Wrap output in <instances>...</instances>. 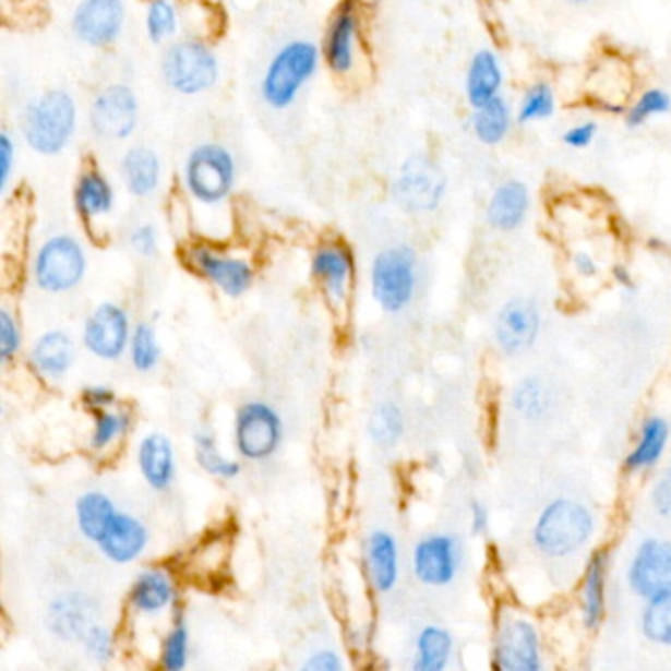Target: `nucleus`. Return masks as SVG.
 Wrapping results in <instances>:
<instances>
[{
	"mask_svg": "<svg viewBox=\"0 0 671 671\" xmlns=\"http://www.w3.org/2000/svg\"><path fill=\"white\" fill-rule=\"evenodd\" d=\"M180 185L195 209L220 211L231 203L239 185V160L217 141L195 144L181 161Z\"/></svg>",
	"mask_w": 671,
	"mask_h": 671,
	"instance_id": "nucleus-1",
	"label": "nucleus"
},
{
	"mask_svg": "<svg viewBox=\"0 0 671 671\" xmlns=\"http://www.w3.org/2000/svg\"><path fill=\"white\" fill-rule=\"evenodd\" d=\"M81 124L80 103L68 89H46L22 107L19 119L21 139L44 158L60 156L70 148Z\"/></svg>",
	"mask_w": 671,
	"mask_h": 671,
	"instance_id": "nucleus-2",
	"label": "nucleus"
},
{
	"mask_svg": "<svg viewBox=\"0 0 671 671\" xmlns=\"http://www.w3.org/2000/svg\"><path fill=\"white\" fill-rule=\"evenodd\" d=\"M323 56L321 44L291 38L272 53L259 81V97L266 109L284 112L300 100L303 91L317 77Z\"/></svg>",
	"mask_w": 671,
	"mask_h": 671,
	"instance_id": "nucleus-3",
	"label": "nucleus"
},
{
	"mask_svg": "<svg viewBox=\"0 0 671 671\" xmlns=\"http://www.w3.org/2000/svg\"><path fill=\"white\" fill-rule=\"evenodd\" d=\"M597 530V520L585 502L572 496L551 499L536 516L531 543L550 560H567L587 548Z\"/></svg>",
	"mask_w": 671,
	"mask_h": 671,
	"instance_id": "nucleus-4",
	"label": "nucleus"
},
{
	"mask_svg": "<svg viewBox=\"0 0 671 671\" xmlns=\"http://www.w3.org/2000/svg\"><path fill=\"white\" fill-rule=\"evenodd\" d=\"M158 70L164 85L180 97L205 95L220 80L217 51L205 38L191 34L164 46Z\"/></svg>",
	"mask_w": 671,
	"mask_h": 671,
	"instance_id": "nucleus-5",
	"label": "nucleus"
},
{
	"mask_svg": "<svg viewBox=\"0 0 671 671\" xmlns=\"http://www.w3.org/2000/svg\"><path fill=\"white\" fill-rule=\"evenodd\" d=\"M369 284L374 303L384 313L408 310L420 288V259L410 244H391L372 256Z\"/></svg>",
	"mask_w": 671,
	"mask_h": 671,
	"instance_id": "nucleus-6",
	"label": "nucleus"
},
{
	"mask_svg": "<svg viewBox=\"0 0 671 671\" xmlns=\"http://www.w3.org/2000/svg\"><path fill=\"white\" fill-rule=\"evenodd\" d=\"M87 271V249L73 232L48 235L32 256V281L38 290L50 296H63L80 288Z\"/></svg>",
	"mask_w": 671,
	"mask_h": 671,
	"instance_id": "nucleus-7",
	"label": "nucleus"
},
{
	"mask_svg": "<svg viewBox=\"0 0 671 671\" xmlns=\"http://www.w3.org/2000/svg\"><path fill=\"white\" fill-rule=\"evenodd\" d=\"M142 119L141 97L129 83L115 81L93 93L85 121L97 141L122 144L131 141Z\"/></svg>",
	"mask_w": 671,
	"mask_h": 671,
	"instance_id": "nucleus-8",
	"label": "nucleus"
},
{
	"mask_svg": "<svg viewBox=\"0 0 671 671\" xmlns=\"http://www.w3.org/2000/svg\"><path fill=\"white\" fill-rule=\"evenodd\" d=\"M447 178L440 164L426 154H411L392 178V201L410 215H430L441 207Z\"/></svg>",
	"mask_w": 671,
	"mask_h": 671,
	"instance_id": "nucleus-9",
	"label": "nucleus"
},
{
	"mask_svg": "<svg viewBox=\"0 0 671 671\" xmlns=\"http://www.w3.org/2000/svg\"><path fill=\"white\" fill-rule=\"evenodd\" d=\"M281 441L284 420L280 411L268 402H244L235 414L232 443L244 462H268L280 450Z\"/></svg>",
	"mask_w": 671,
	"mask_h": 671,
	"instance_id": "nucleus-10",
	"label": "nucleus"
},
{
	"mask_svg": "<svg viewBox=\"0 0 671 671\" xmlns=\"http://www.w3.org/2000/svg\"><path fill=\"white\" fill-rule=\"evenodd\" d=\"M183 256L191 271L209 281L213 288H217L227 298H242L251 290L256 278L254 264L249 256L219 249L211 242H193L185 249Z\"/></svg>",
	"mask_w": 671,
	"mask_h": 671,
	"instance_id": "nucleus-11",
	"label": "nucleus"
},
{
	"mask_svg": "<svg viewBox=\"0 0 671 671\" xmlns=\"http://www.w3.org/2000/svg\"><path fill=\"white\" fill-rule=\"evenodd\" d=\"M323 65L337 77H349L359 70L362 56L361 9L355 0H343L333 11L321 40Z\"/></svg>",
	"mask_w": 671,
	"mask_h": 671,
	"instance_id": "nucleus-12",
	"label": "nucleus"
},
{
	"mask_svg": "<svg viewBox=\"0 0 671 671\" xmlns=\"http://www.w3.org/2000/svg\"><path fill=\"white\" fill-rule=\"evenodd\" d=\"M492 660L501 671H540L543 650L536 622L520 614L502 616L494 631Z\"/></svg>",
	"mask_w": 671,
	"mask_h": 671,
	"instance_id": "nucleus-13",
	"label": "nucleus"
},
{
	"mask_svg": "<svg viewBox=\"0 0 671 671\" xmlns=\"http://www.w3.org/2000/svg\"><path fill=\"white\" fill-rule=\"evenodd\" d=\"M129 9L124 0H77L71 12V32L81 46L109 50L124 36Z\"/></svg>",
	"mask_w": 671,
	"mask_h": 671,
	"instance_id": "nucleus-14",
	"label": "nucleus"
},
{
	"mask_svg": "<svg viewBox=\"0 0 671 671\" xmlns=\"http://www.w3.org/2000/svg\"><path fill=\"white\" fill-rule=\"evenodd\" d=\"M410 567L414 579L421 585L433 589L450 587L462 573V541L447 531L423 536L411 548Z\"/></svg>",
	"mask_w": 671,
	"mask_h": 671,
	"instance_id": "nucleus-15",
	"label": "nucleus"
},
{
	"mask_svg": "<svg viewBox=\"0 0 671 671\" xmlns=\"http://www.w3.org/2000/svg\"><path fill=\"white\" fill-rule=\"evenodd\" d=\"M131 313L115 301H103L93 308L81 331V343L91 357L99 361H121L131 345Z\"/></svg>",
	"mask_w": 671,
	"mask_h": 671,
	"instance_id": "nucleus-16",
	"label": "nucleus"
},
{
	"mask_svg": "<svg viewBox=\"0 0 671 671\" xmlns=\"http://www.w3.org/2000/svg\"><path fill=\"white\" fill-rule=\"evenodd\" d=\"M310 272L331 305L335 310L345 308L357 276V259L351 247L337 239L320 242L311 254Z\"/></svg>",
	"mask_w": 671,
	"mask_h": 671,
	"instance_id": "nucleus-17",
	"label": "nucleus"
},
{
	"mask_svg": "<svg viewBox=\"0 0 671 671\" xmlns=\"http://www.w3.org/2000/svg\"><path fill=\"white\" fill-rule=\"evenodd\" d=\"M626 582L644 602L671 592V541L644 538L632 551Z\"/></svg>",
	"mask_w": 671,
	"mask_h": 671,
	"instance_id": "nucleus-18",
	"label": "nucleus"
},
{
	"mask_svg": "<svg viewBox=\"0 0 671 671\" xmlns=\"http://www.w3.org/2000/svg\"><path fill=\"white\" fill-rule=\"evenodd\" d=\"M541 333L540 305L531 298H512L502 305L492 335L506 357H520L538 343Z\"/></svg>",
	"mask_w": 671,
	"mask_h": 671,
	"instance_id": "nucleus-19",
	"label": "nucleus"
},
{
	"mask_svg": "<svg viewBox=\"0 0 671 671\" xmlns=\"http://www.w3.org/2000/svg\"><path fill=\"white\" fill-rule=\"evenodd\" d=\"M151 546V530L132 512L119 511L112 514L107 528L100 534L95 548L107 562L115 565H131L139 562Z\"/></svg>",
	"mask_w": 671,
	"mask_h": 671,
	"instance_id": "nucleus-20",
	"label": "nucleus"
},
{
	"mask_svg": "<svg viewBox=\"0 0 671 671\" xmlns=\"http://www.w3.org/2000/svg\"><path fill=\"white\" fill-rule=\"evenodd\" d=\"M117 173L122 190L132 200L146 201L160 193L166 180V166L158 151L146 144H132L122 152Z\"/></svg>",
	"mask_w": 671,
	"mask_h": 671,
	"instance_id": "nucleus-21",
	"label": "nucleus"
},
{
	"mask_svg": "<svg viewBox=\"0 0 671 671\" xmlns=\"http://www.w3.org/2000/svg\"><path fill=\"white\" fill-rule=\"evenodd\" d=\"M367 582L376 595H391L402 577V551L398 538L384 528H374L362 543Z\"/></svg>",
	"mask_w": 671,
	"mask_h": 671,
	"instance_id": "nucleus-22",
	"label": "nucleus"
},
{
	"mask_svg": "<svg viewBox=\"0 0 671 671\" xmlns=\"http://www.w3.org/2000/svg\"><path fill=\"white\" fill-rule=\"evenodd\" d=\"M180 589L168 570L146 567L142 570L129 591V609L139 619H160L178 607Z\"/></svg>",
	"mask_w": 671,
	"mask_h": 671,
	"instance_id": "nucleus-23",
	"label": "nucleus"
},
{
	"mask_svg": "<svg viewBox=\"0 0 671 671\" xmlns=\"http://www.w3.org/2000/svg\"><path fill=\"white\" fill-rule=\"evenodd\" d=\"M117 185L99 166H87L80 171L73 185V207L85 225H99L117 209Z\"/></svg>",
	"mask_w": 671,
	"mask_h": 671,
	"instance_id": "nucleus-24",
	"label": "nucleus"
},
{
	"mask_svg": "<svg viewBox=\"0 0 671 671\" xmlns=\"http://www.w3.org/2000/svg\"><path fill=\"white\" fill-rule=\"evenodd\" d=\"M136 467L142 481L152 491H170L178 477V455L170 438L160 431H151L142 435L136 445Z\"/></svg>",
	"mask_w": 671,
	"mask_h": 671,
	"instance_id": "nucleus-25",
	"label": "nucleus"
},
{
	"mask_svg": "<svg viewBox=\"0 0 671 671\" xmlns=\"http://www.w3.org/2000/svg\"><path fill=\"white\" fill-rule=\"evenodd\" d=\"M77 359V345L68 331L48 329L36 337L28 352L32 371L46 382H60Z\"/></svg>",
	"mask_w": 671,
	"mask_h": 671,
	"instance_id": "nucleus-26",
	"label": "nucleus"
},
{
	"mask_svg": "<svg viewBox=\"0 0 671 671\" xmlns=\"http://www.w3.org/2000/svg\"><path fill=\"white\" fill-rule=\"evenodd\" d=\"M589 99L602 109L622 112L632 95V73L624 61L614 56H604L589 73L587 80Z\"/></svg>",
	"mask_w": 671,
	"mask_h": 671,
	"instance_id": "nucleus-27",
	"label": "nucleus"
},
{
	"mask_svg": "<svg viewBox=\"0 0 671 671\" xmlns=\"http://www.w3.org/2000/svg\"><path fill=\"white\" fill-rule=\"evenodd\" d=\"M609 553L595 551L583 572L579 589V612L583 626L587 631H597L607 616L609 602Z\"/></svg>",
	"mask_w": 671,
	"mask_h": 671,
	"instance_id": "nucleus-28",
	"label": "nucleus"
},
{
	"mask_svg": "<svg viewBox=\"0 0 671 671\" xmlns=\"http://www.w3.org/2000/svg\"><path fill=\"white\" fill-rule=\"evenodd\" d=\"M530 190L524 181H502L487 203V223L494 231H518L530 213Z\"/></svg>",
	"mask_w": 671,
	"mask_h": 671,
	"instance_id": "nucleus-29",
	"label": "nucleus"
},
{
	"mask_svg": "<svg viewBox=\"0 0 671 671\" xmlns=\"http://www.w3.org/2000/svg\"><path fill=\"white\" fill-rule=\"evenodd\" d=\"M504 70L494 51L482 48L472 53L465 73V99L471 109H479L489 100L502 95Z\"/></svg>",
	"mask_w": 671,
	"mask_h": 671,
	"instance_id": "nucleus-30",
	"label": "nucleus"
},
{
	"mask_svg": "<svg viewBox=\"0 0 671 671\" xmlns=\"http://www.w3.org/2000/svg\"><path fill=\"white\" fill-rule=\"evenodd\" d=\"M93 604L80 592H65L50 602L48 626L51 634L65 642H81L85 632L95 624Z\"/></svg>",
	"mask_w": 671,
	"mask_h": 671,
	"instance_id": "nucleus-31",
	"label": "nucleus"
},
{
	"mask_svg": "<svg viewBox=\"0 0 671 671\" xmlns=\"http://www.w3.org/2000/svg\"><path fill=\"white\" fill-rule=\"evenodd\" d=\"M670 423L661 416H648L642 421L636 443L624 459L626 471L644 472L658 467L670 445Z\"/></svg>",
	"mask_w": 671,
	"mask_h": 671,
	"instance_id": "nucleus-32",
	"label": "nucleus"
},
{
	"mask_svg": "<svg viewBox=\"0 0 671 671\" xmlns=\"http://www.w3.org/2000/svg\"><path fill=\"white\" fill-rule=\"evenodd\" d=\"M455 656V638L452 632L440 624L421 626L414 638L411 670L443 671L450 668Z\"/></svg>",
	"mask_w": 671,
	"mask_h": 671,
	"instance_id": "nucleus-33",
	"label": "nucleus"
},
{
	"mask_svg": "<svg viewBox=\"0 0 671 671\" xmlns=\"http://www.w3.org/2000/svg\"><path fill=\"white\" fill-rule=\"evenodd\" d=\"M142 26L154 46H168L178 40L183 28V11L178 0H146Z\"/></svg>",
	"mask_w": 671,
	"mask_h": 671,
	"instance_id": "nucleus-34",
	"label": "nucleus"
},
{
	"mask_svg": "<svg viewBox=\"0 0 671 671\" xmlns=\"http://www.w3.org/2000/svg\"><path fill=\"white\" fill-rule=\"evenodd\" d=\"M471 131L484 146L502 144L512 131L511 103L499 95L479 109H472Z\"/></svg>",
	"mask_w": 671,
	"mask_h": 671,
	"instance_id": "nucleus-35",
	"label": "nucleus"
},
{
	"mask_svg": "<svg viewBox=\"0 0 671 671\" xmlns=\"http://www.w3.org/2000/svg\"><path fill=\"white\" fill-rule=\"evenodd\" d=\"M119 506L107 492L87 491L75 501V526L89 543H97Z\"/></svg>",
	"mask_w": 671,
	"mask_h": 671,
	"instance_id": "nucleus-36",
	"label": "nucleus"
},
{
	"mask_svg": "<svg viewBox=\"0 0 671 671\" xmlns=\"http://www.w3.org/2000/svg\"><path fill=\"white\" fill-rule=\"evenodd\" d=\"M193 452H195V462L201 467V471L207 472L215 479L220 481H232L241 475V463L237 459L227 457L219 450V441L217 435L207 428H201L193 435Z\"/></svg>",
	"mask_w": 671,
	"mask_h": 671,
	"instance_id": "nucleus-37",
	"label": "nucleus"
},
{
	"mask_svg": "<svg viewBox=\"0 0 671 671\" xmlns=\"http://www.w3.org/2000/svg\"><path fill=\"white\" fill-rule=\"evenodd\" d=\"M551 404H553V396H551L548 384H546L541 376H536V374L524 376L512 388V410L522 416L524 420H543L548 416V411H550Z\"/></svg>",
	"mask_w": 671,
	"mask_h": 671,
	"instance_id": "nucleus-38",
	"label": "nucleus"
},
{
	"mask_svg": "<svg viewBox=\"0 0 671 671\" xmlns=\"http://www.w3.org/2000/svg\"><path fill=\"white\" fill-rule=\"evenodd\" d=\"M367 431L376 447L392 450L406 433V416L396 402H381L369 416Z\"/></svg>",
	"mask_w": 671,
	"mask_h": 671,
	"instance_id": "nucleus-39",
	"label": "nucleus"
},
{
	"mask_svg": "<svg viewBox=\"0 0 671 671\" xmlns=\"http://www.w3.org/2000/svg\"><path fill=\"white\" fill-rule=\"evenodd\" d=\"M132 416L129 410L109 408L95 414V426L91 431L89 450L93 453H107L129 435Z\"/></svg>",
	"mask_w": 671,
	"mask_h": 671,
	"instance_id": "nucleus-40",
	"label": "nucleus"
},
{
	"mask_svg": "<svg viewBox=\"0 0 671 671\" xmlns=\"http://www.w3.org/2000/svg\"><path fill=\"white\" fill-rule=\"evenodd\" d=\"M129 359L134 371L152 372L161 361V345L151 321H139L132 329Z\"/></svg>",
	"mask_w": 671,
	"mask_h": 671,
	"instance_id": "nucleus-41",
	"label": "nucleus"
},
{
	"mask_svg": "<svg viewBox=\"0 0 671 671\" xmlns=\"http://www.w3.org/2000/svg\"><path fill=\"white\" fill-rule=\"evenodd\" d=\"M640 631L651 644L671 648V592L646 601L640 614Z\"/></svg>",
	"mask_w": 671,
	"mask_h": 671,
	"instance_id": "nucleus-42",
	"label": "nucleus"
},
{
	"mask_svg": "<svg viewBox=\"0 0 671 671\" xmlns=\"http://www.w3.org/2000/svg\"><path fill=\"white\" fill-rule=\"evenodd\" d=\"M191 632L185 619L178 614L164 634L160 646V666L164 670L181 671L190 663Z\"/></svg>",
	"mask_w": 671,
	"mask_h": 671,
	"instance_id": "nucleus-43",
	"label": "nucleus"
},
{
	"mask_svg": "<svg viewBox=\"0 0 671 671\" xmlns=\"http://www.w3.org/2000/svg\"><path fill=\"white\" fill-rule=\"evenodd\" d=\"M555 107H558L555 91L550 83L538 81L524 91L520 105L516 110V121L518 124L548 121L555 115Z\"/></svg>",
	"mask_w": 671,
	"mask_h": 671,
	"instance_id": "nucleus-44",
	"label": "nucleus"
},
{
	"mask_svg": "<svg viewBox=\"0 0 671 671\" xmlns=\"http://www.w3.org/2000/svg\"><path fill=\"white\" fill-rule=\"evenodd\" d=\"M671 110V95L660 87L642 91L638 99L632 103L624 112V121L628 129H640L651 119L668 115Z\"/></svg>",
	"mask_w": 671,
	"mask_h": 671,
	"instance_id": "nucleus-45",
	"label": "nucleus"
},
{
	"mask_svg": "<svg viewBox=\"0 0 671 671\" xmlns=\"http://www.w3.org/2000/svg\"><path fill=\"white\" fill-rule=\"evenodd\" d=\"M81 646L85 651V658L93 663H97V666L109 663L115 658V651H117L115 634L103 622H95L89 631L85 632V636L81 638Z\"/></svg>",
	"mask_w": 671,
	"mask_h": 671,
	"instance_id": "nucleus-46",
	"label": "nucleus"
},
{
	"mask_svg": "<svg viewBox=\"0 0 671 671\" xmlns=\"http://www.w3.org/2000/svg\"><path fill=\"white\" fill-rule=\"evenodd\" d=\"M127 241H129V249L139 259H154L160 252V229L152 220H141L132 225L131 231L127 235Z\"/></svg>",
	"mask_w": 671,
	"mask_h": 671,
	"instance_id": "nucleus-47",
	"label": "nucleus"
},
{
	"mask_svg": "<svg viewBox=\"0 0 671 671\" xmlns=\"http://www.w3.org/2000/svg\"><path fill=\"white\" fill-rule=\"evenodd\" d=\"M21 323L12 315L11 310L2 308L0 310V361L2 364H9L19 357L22 349Z\"/></svg>",
	"mask_w": 671,
	"mask_h": 671,
	"instance_id": "nucleus-48",
	"label": "nucleus"
},
{
	"mask_svg": "<svg viewBox=\"0 0 671 671\" xmlns=\"http://www.w3.org/2000/svg\"><path fill=\"white\" fill-rule=\"evenodd\" d=\"M19 168V142L9 129L0 132V195L11 190L14 173Z\"/></svg>",
	"mask_w": 671,
	"mask_h": 671,
	"instance_id": "nucleus-49",
	"label": "nucleus"
},
{
	"mask_svg": "<svg viewBox=\"0 0 671 671\" xmlns=\"http://www.w3.org/2000/svg\"><path fill=\"white\" fill-rule=\"evenodd\" d=\"M650 508L661 520H671V467H666L651 484Z\"/></svg>",
	"mask_w": 671,
	"mask_h": 671,
	"instance_id": "nucleus-50",
	"label": "nucleus"
},
{
	"mask_svg": "<svg viewBox=\"0 0 671 671\" xmlns=\"http://www.w3.org/2000/svg\"><path fill=\"white\" fill-rule=\"evenodd\" d=\"M81 404L93 414L109 410L117 406V392L109 384H89L81 392Z\"/></svg>",
	"mask_w": 671,
	"mask_h": 671,
	"instance_id": "nucleus-51",
	"label": "nucleus"
},
{
	"mask_svg": "<svg viewBox=\"0 0 671 671\" xmlns=\"http://www.w3.org/2000/svg\"><path fill=\"white\" fill-rule=\"evenodd\" d=\"M599 134V124L595 121L577 122L563 132L562 141L567 148L573 151H585L589 148Z\"/></svg>",
	"mask_w": 671,
	"mask_h": 671,
	"instance_id": "nucleus-52",
	"label": "nucleus"
},
{
	"mask_svg": "<svg viewBox=\"0 0 671 671\" xmlns=\"http://www.w3.org/2000/svg\"><path fill=\"white\" fill-rule=\"evenodd\" d=\"M345 668L342 654L331 648H317L311 651L305 661L301 663V670L305 671H342Z\"/></svg>",
	"mask_w": 671,
	"mask_h": 671,
	"instance_id": "nucleus-53",
	"label": "nucleus"
},
{
	"mask_svg": "<svg viewBox=\"0 0 671 671\" xmlns=\"http://www.w3.org/2000/svg\"><path fill=\"white\" fill-rule=\"evenodd\" d=\"M469 530L472 536H484L491 530V511L481 501L469 504Z\"/></svg>",
	"mask_w": 671,
	"mask_h": 671,
	"instance_id": "nucleus-54",
	"label": "nucleus"
},
{
	"mask_svg": "<svg viewBox=\"0 0 671 671\" xmlns=\"http://www.w3.org/2000/svg\"><path fill=\"white\" fill-rule=\"evenodd\" d=\"M572 262L573 271L577 272L582 278H595L599 274V262L592 256L591 252H575Z\"/></svg>",
	"mask_w": 671,
	"mask_h": 671,
	"instance_id": "nucleus-55",
	"label": "nucleus"
},
{
	"mask_svg": "<svg viewBox=\"0 0 671 671\" xmlns=\"http://www.w3.org/2000/svg\"><path fill=\"white\" fill-rule=\"evenodd\" d=\"M612 278H614V281L621 286L622 290H636V281L632 278V274L628 272V268H624V266H616V268L612 271Z\"/></svg>",
	"mask_w": 671,
	"mask_h": 671,
	"instance_id": "nucleus-56",
	"label": "nucleus"
},
{
	"mask_svg": "<svg viewBox=\"0 0 671 671\" xmlns=\"http://www.w3.org/2000/svg\"><path fill=\"white\" fill-rule=\"evenodd\" d=\"M565 2H570V4H577V7H583V4H589L592 0H565Z\"/></svg>",
	"mask_w": 671,
	"mask_h": 671,
	"instance_id": "nucleus-57",
	"label": "nucleus"
}]
</instances>
